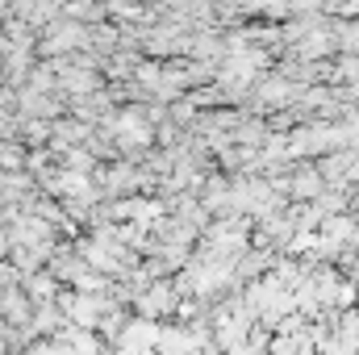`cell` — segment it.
I'll list each match as a JSON object with an SVG mask.
<instances>
[{"instance_id": "obj_1", "label": "cell", "mask_w": 359, "mask_h": 355, "mask_svg": "<svg viewBox=\"0 0 359 355\" xmlns=\"http://www.w3.org/2000/svg\"><path fill=\"white\" fill-rule=\"evenodd\" d=\"M163 339V322H147V318H130L121 339H117V351H155Z\"/></svg>"}, {"instance_id": "obj_2", "label": "cell", "mask_w": 359, "mask_h": 355, "mask_svg": "<svg viewBox=\"0 0 359 355\" xmlns=\"http://www.w3.org/2000/svg\"><path fill=\"white\" fill-rule=\"evenodd\" d=\"M34 318V301L25 297V288H4L0 293V322H13V326H29Z\"/></svg>"}, {"instance_id": "obj_4", "label": "cell", "mask_w": 359, "mask_h": 355, "mask_svg": "<svg viewBox=\"0 0 359 355\" xmlns=\"http://www.w3.org/2000/svg\"><path fill=\"white\" fill-rule=\"evenodd\" d=\"M13 255V247H8V226H4V217H0V260H8Z\"/></svg>"}, {"instance_id": "obj_3", "label": "cell", "mask_w": 359, "mask_h": 355, "mask_svg": "<svg viewBox=\"0 0 359 355\" xmlns=\"http://www.w3.org/2000/svg\"><path fill=\"white\" fill-rule=\"evenodd\" d=\"M318 172H297V180H292V192L297 196H309V192H318Z\"/></svg>"}]
</instances>
